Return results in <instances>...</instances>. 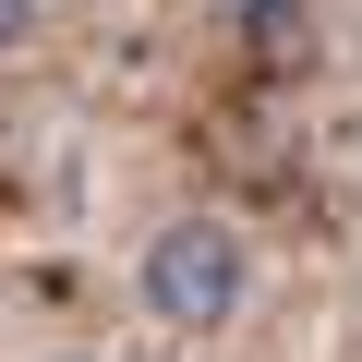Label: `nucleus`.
I'll return each mask as SVG.
<instances>
[{"instance_id": "1", "label": "nucleus", "mask_w": 362, "mask_h": 362, "mask_svg": "<svg viewBox=\"0 0 362 362\" xmlns=\"http://www.w3.org/2000/svg\"><path fill=\"white\" fill-rule=\"evenodd\" d=\"M133 290H145V314H157L169 338H218V326L254 302V242H242V218H218V206L169 218V230L145 242Z\"/></svg>"}, {"instance_id": "2", "label": "nucleus", "mask_w": 362, "mask_h": 362, "mask_svg": "<svg viewBox=\"0 0 362 362\" xmlns=\"http://www.w3.org/2000/svg\"><path fill=\"white\" fill-rule=\"evenodd\" d=\"M218 37H230L242 61H302L314 0H218Z\"/></svg>"}, {"instance_id": "3", "label": "nucleus", "mask_w": 362, "mask_h": 362, "mask_svg": "<svg viewBox=\"0 0 362 362\" xmlns=\"http://www.w3.org/2000/svg\"><path fill=\"white\" fill-rule=\"evenodd\" d=\"M13 49H37V0H0V61Z\"/></svg>"}, {"instance_id": "4", "label": "nucleus", "mask_w": 362, "mask_h": 362, "mask_svg": "<svg viewBox=\"0 0 362 362\" xmlns=\"http://www.w3.org/2000/svg\"><path fill=\"white\" fill-rule=\"evenodd\" d=\"M61 362H97V350H61Z\"/></svg>"}]
</instances>
